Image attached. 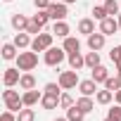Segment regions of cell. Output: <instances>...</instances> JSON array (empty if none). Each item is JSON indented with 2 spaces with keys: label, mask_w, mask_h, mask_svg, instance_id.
Returning a JSON list of instances; mask_svg holds the SVG:
<instances>
[{
  "label": "cell",
  "mask_w": 121,
  "mask_h": 121,
  "mask_svg": "<svg viewBox=\"0 0 121 121\" xmlns=\"http://www.w3.org/2000/svg\"><path fill=\"white\" fill-rule=\"evenodd\" d=\"M76 102H74V97L69 95V93H62V97H59V107L62 109H69V107H74Z\"/></svg>",
  "instance_id": "31"
},
{
  "label": "cell",
  "mask_w": 121,
  "mask_h": 121,
  "mask_svg": "<svg viewBox=\"0 0 121 121\" xmlns=\"http://www.w3.org/2000/svg\"><path fill=\"white\" fill-rule=\"evenodd\" d=\"M26 31H29V33H33V36H38V33L43 31V26H38V24L31 19V22H29V26H26Z\"/></svg>",
  "instance_id": "35"
},
{
  "label": "cell",
  "mask_w": 121,
  "mask_h": 121,
  "mask_svg": "<svg viewBox=\"0 0 121 121\" xmlns=\"http://www.w3.org/2000/svg\"><path fill=\"white\" fill-rule=\"evenodd\" d=\"M107 17H109V14H107V7H104V5H95V7H93V19H95V22H102V19H107Z\"/></svg>",
  "instance_id": "29"
},
{
  "label": "cell",
  "mask_w": 121,
  "mask_h": 121,
  "mask_svg": "<svg viewBox=\"0 0 121 121\" xmlns=\"http://www.w3.org/2000/svg\"><path fill=\"white\" fill-rule=\"evenodd\" d=\"M19 78H22V74H19V69H5V74H3V83H5V88H12V86H17L19 83Z\"/></svg>",
  "instance_id": "9"
},
{
  "label": "cell",
  "mask_w": 121,
  "mask_h": 121,
  "mask_svg": "<svg viewBox=\"0 0 121 121\" xmlns=\"http://www.w3.org/2000/svg\"><path fill=\"white\" fill-rule=\"evenodd\" d=\"M48 12H50V19L52 22H62V19H67V3H52L50 7H48Z\"/></svg>",
  "instance_id": "6"
},
{
  "label": "cell",
  "mask_w": 121,
  "mask_h": 121,
  "mask_svg": "<svg viewBox=\"0 0 121 121\" xmlns=\"http://www.w3.org/2000/svg\"><path fill=\"white\" fill-rule=\"evenodd\" d=\"M112 97H114V93H112V90H107V88L95 93V102H97V104H109V102H112Z\"/></svg>",
  "instance_id": "23"
},
{
  "label": "cell",
  "mask_w": 121,
  "mask_h": 121,
  "mask_svg": "<svg viewBox=\"0 0 121 121\" xmlns=\"http://www.w3.org/2000/svg\"><path fill=\"white\" fill-rule=\"evenodd\" d=\"M17 55H19V48L14 45V43H5L3 45V59H17Z\"/></svg>",
  "instance_id": "21"
},
{
  "label": "cell",
  "mask_w": 121,
  "mask_h": 121,
  "mask_svg": "<svg viewBox=\"0 0 121 121\" xmlns=\"http://www.w3.org/2000/svg\"><path fill=\"white\" fill-rule=\"evenodd\" d=\"M78 33H83L86 38H88L90 33H95V19H90V17L81 19V22H78Z\"/></svg>",
  "instance_id": "14"
},
{
  "label": "cell",
  "mask_w": 121,
  "mask_h": 121,
  "mask_svg": "<svg viewBox=\"0 0 121 121\" xmlns=\"http://www.w3.org/2000/svg\"><path fill=\"white\" fill-rule=\"evenodd\" d=\"M36 64H38V55H36L33 50L17 55V69H19V71H31V69H36Z\"/></svg>",
  "instance_id": "4"
},
{
  "label": "cell",
  "mask_w": 121,
  "mask_h": 121,
  "mask_svg": "<svg viewBox=\"0 0 121 121\" xmlns=\"http://www.w3.org/2000/svg\"><path fill=\"white\" fill-rule=\"evenodd\" d=\"M104 7H107V14L109 17H116L119 14V3H116V0H104Z\"/></svg>",
  "instance_id": "30"
},
{
  "label": "cell",
  "mask_w": 121,
  "mask_h": 121,
  "mask_svg": "<svg viewBox=\"0 0 121 121\" xmlns=\"http://www.w3.org/2000/svg\"><path fill=\"white\" fill-rule=\"evenodd\" d=\"M78 90H81V95H90V97H93V95L97 93V83H95L93 78H86V81L78 83Z\"/></svg>",
  "instance_id": "15"
},
{
  "label": "cell",
  "mask_w": 121,
  "mask_h": 121,
  "mask_svg": "<svg viewBox=\"0 0 121 121\" xmlns=\"http://www.w3.org/2000/svg\"><path fill=\"white\" fill-rule=\"evenodd\" d=\"M104 88H107V90H112V93L121 90V78H119V76H109V78L104 81Z\"/></svg>",
  "instance_id": "27"
},
{
  "label": "cell",
  "mask_w": 121,
  "mask_h": 121,
  "mask_svg": "<svg viewBox=\"0 0 121 121\" xmlns=\"http://www.w3.org/2000/svg\"><path fill=\"white\" fill-rule=\"evenodd\" d=\"M19 88H22V90H33V88H36V76L29 74V71H24L22 78H19Z\"/></svg>",
  "instance_id": "17"
},
{
  "label": "cell",
  "mask_w": 121,
  "mask_h": 121,
  "mask_svg": "<svg viewBox=\"0 0 121 121\" xmlns=\"http://www.w3.org/2000/svg\"><path fill=\"white\" fill-rule=\"evenodd\" d=\"M107 116H109V119H114V121H121V104H116V107H112Z\"/></svg>",
  "instance_id": "34"
},
{
  "label": "cell",
  "mask_w": 121,
  "mask_h": 121,
  "mask_svg": "<svg viewBox=\"0 0 121 121\" xmlns=\"http://www.w3.org/2000/svg\"><path fill=\"white\" fill-rule=\"evenodd\" d=\"M59 97H62V95L43 93V97H40V107H43V109H57V107H59Z\"/></svg>",
  "instance_id": "10"
},
{
  "label": "cell",
  "mask_w": 121,
  "mask_h": 121,
  "mask_svg": "<svg viewBox=\"0 0 121 121\" xmlns=\"http://www.w3.org/2000/svg\"><path fill=\"white\" fill-rule=\"evenodd\" d=\"M104 40H107V36H104L102 31H95V33L88 36V48L95 50V52H100V50L104 48Z\"/></svg>",
  "instance_id": "7"
},
{
  "label": "cell",
  "mask_w": 121,
  "mask_h": 121,
  "mask_svg": "<svg viewBox=\"0 0 121 121\" xmlns=\"http://www.w3.org/2000/svg\"><path fill=\"white\" fill-rule=\"evenodd\" d=\"M62 48H64L67 52H81V40H78L76 36H67Z\"/></svg>",
  "instance_id": "19"
},
{
  "label": "cell",
  "mask_w": 121,
  "mask_h": 121,
  "mask_svg": "<svg viewBox=\"0 0 121 121\" xmlns=\"http://www.w3.org/2000/svg\"><path fill=\"white\" fill-rule=\"evenodd\" d=\"M76 107H78L81 112H86V114H88V112H93V109H95V102H93V97H90V95H81V97L76 100Z\"/></svg>",
  "instance_id": "18"
},
{
  "label": "cell",
  "mask_w": 121,
  "mask_h": 121,
  "mask_svg": "<svg viewBox=\"0 0 121 121\" xmlns=\"http://www.w3.org/2000/svg\"><path fill=\"white\" fill-rule=\"evenodd\" d=\"M67 59H69V67H71V69H76V71L86 67V55H81V52H69V55H67Z\"/></svg>",
  "instance_id": "12"
},
{
  "label": "cell",
  "mask_w": 121,
  "mask_h": 121,
  "mask_svg": "<svg viewBox=\"0 0 121 121\" xmlns=\"http://www.w3.org/2000/svg\"><path fill=\"white\" fill-rule=\"evenodd\" d=\"M67 119H69V121H83V119H86V112H81V109L74 104V107L67 109Z\"/></svg>",
  "instance_id": "24"
},
{
  "label": "cell",
  "mask_w": 121,
  "mask_h": 121,
  "mask_svg": "<svg viewBox=\"0 0 121 121\" xmlns=\"http://www.w3.org/2000/svg\"><path fill=\"white\" fill-rule=\"evenodd\" d=\"M40 97H43V93H38L36 88H33V90H24V95H22V100H24V104H26V107L38 104V102H40Z\"/></svg>",
  "instance_id": "13"
},
{
  "label": "cell",
  "mask_w": 121,
  "mask_h": 121,
  "mask_svg": "<svg viewBox=\"0 0 121 121\" xmlns=\"http://www.w3.org/2000/svg\"><path fill=\"white\" fill-rule=\"evenodd\" d=\"M55 121H69V119H55Z\"/></svg>",
  "instance_id": "42"
},
{
  "label": "cell",
  "mask_w": 121,
  "mask_h": 121,
  "mask_svg": "<svg viewBox=\"0 0 121 121\" xmlns=\"http://www.w3.org/2000/svg\"><path fill=\"white\" fill-rule=\"evenodd\" d=\"M104 121H114V119H109V116H107V119H104Z\"/></svg>",
  "instance_id": "43"
},
{
  "label": "cell",
  "mask_w": 121,
  "mask_h": 121,
  "mask_svg": "<svg viewBox=\"0 0 121 121\" xmlns=\"http://www.w3.org/2000/svg\"><path fill=\"white\" fill-rule=\"evenodd\" d=\"M57 83L62 86V90H71V88H76L81 81H78V71L76 69H69V71H62L59 74V78H57Z\"/></svg>",
  "instance_id": "5"
},
{
  "label": "cell",
  "mask_w": 121,
  "mask_h": 121,
  "mask_svg": "<svg viewBox=\"0 0 121 121\" xmlns=\"http://www.w3.org/2000/svg\"><path fill=\"white\" fill-rule=\"evenodd\" d=\"M33 22H36L38 26H43V29H45V24L50 22V12H48V10H38V12L33 14Z\"/></svg>",
  "instance_id": "25"
},
{
  "label": "cell",
  "mask_w": 121,
  "mask_h": 121,
  "mask_svg": "<svg viewBox=\"0 0 121 121\" xmlns=\"http://www.w3.org/2000/svg\"><path fill=\"white\" fill-rule=\"evenodd\" d=\"M97 64H100V52L90 50V52L86 55V67H88V69H95Z\"/></svg>",
  "instance_id": "26"
},
{
  "label": "cell",
  "mask_w": 121,
  "mask_h": 121,
  "mask_svg": "<svg viewBox=\"0 0 121 121\" xmlns=\"http://www.w3.org/2000/svg\"><path fill=\"white\" fill-rule=\"evenodd\" d=\"M52 38H55V33L50 31H40L38 36H33V43H31V50L33 52H45L48 48H52Z\"/></svg>",
  "instance_id": "3"
},
{
  "label": "cell",
  "mask_w": 121,
  "mask_h": 121,
  "mask_svg": "<svg viewBox=\"0 0 121 121\" xmlns=\"http://www.w3.org/2000/svg\"><path fill=\"white\" fill-rule=\"evenodd\" d=\"M59 90H62L59 83H45V88H43V93H50V95H62Z\"/></svg>",
  "instance_id": "32"
},
{
  "label": "cell",
  "mask_w": 121,
  "mask_h": 121,
  "mask_svg": "<svg viewBox=\"0 0 121 121\" xmlns=\"http://www.w3.org/2000/svg\"><path fill=\"white\" fill-rule=\"evenodd\" d=\"M100 31H102L104 36H114V33L119 31V22H116V17H107V19H102V22H100Z\"/></svg>",
  "instance_id": "8"
},
{
  "label": "cell",
  "mask_w": 121,
  "mask_h": 121,
  "mask_svg": "<svg viewBox=\"0 0 121 121\" xmlns=\"http://www.w3.org/2000/svg\"><path fill=\"white\" fill-rule=\"evenodd\" d=\"M67 55H69V52H67L64 48H48L45 55H43V62H45L48 67H59V64L67 59Z\"/></svg>",
  "instance_id": "2"
},
{
  "label": "cell",
  "mask_w": 121,
  "mask_h": 121,
  "mask_svg": "<svg viewBox=\"0 0 121 121\" xmlns=\"http://www.w3.org/2000/svg\"><path fill=\"white\" fill-rule=\"evenodd\" d=\"M116 22H119V31H121V12L116 14Z\"/></svg>",
  "instance_id": "40"
},
{
  "label": "cell",
  "mask_w": 121,
  "mask_h": 121,
  "mask_svg": "<svg viewBox=\"0 0 121 121\" xmlns=\"http://www.w3.org/2000/svg\"><path fill=\"white\" fill-rule=\"evenodd\" d=\"M33 5H36V10H48L52 5V0H33Z\"/></svg>",
  "instance_id": "37"
},
{
  "label": "cell",
  "mask_w": 121,
  "mask_h": 121,
  "mask_svg": "<svg viewBox=\"0 0 121 121\" xmlns=\"http://www.w3.org/2000/svg\"><path fill=\"white\" fill-rule=\"evenodd\" d=\"M5 3H12V0H5Z\"/></svg>",
  "instance_id": "44"
},
{
  "label": "cell",
  "mask_w": 121,
  "mask_h": 121,
  "mask_svg": "<svg viewBox=\"0 0 121 121\" xmlns=\"http://www.w3.org/2000/svg\"><path fill=\"white\" fill-rule=\"evenodd\" d=\"M102 3H104V0H102Z\"/></svg>",
  "instance_id": "45"
},
{
  "label": "cell",
  "mask_w": 121,
  "mask_h": 121,
  "mask_svg": "<svg viewBox=\"0 0 121 121\" xmlns=\"http://www.w3.org/2000/svg\"><path fill=\"white\" fill-rule=\"evenodd\" d=\"M52 33H55L57 38H67V36L71 33V29H69V24L62 19V22H55V24H52Z\"/></svg>",
  "instance_id": "16"
},
{
  "label": "cell",
  "mask_w": 121,
  "mask_h": 121,
  "mask_svg": "<svg viewBox=\"0 0 121 121\" xmlns=\"http://www.w3.org/2000/svg\"><path fill=\"white\" fill-rule=\"evenodd\" d=\"M19 50H26V48H31V36H29V31H17V36H14V40H12Z\"/></svg>",
  "instance_id": "11"
},
{
  "label": "cell",
  "mask_w": 121,
  "mask_h": 121,
  "mask_svg": "<svg viewBox=\"0 0 121 121\" xmlns=\"http://www.w3.org/2000/svg\"><path fill=\"white\" fill-rule=\"evenodd\" d=\"M10 22H12V26H14L17 31H26V26H29V22H31V19H26L24 14H19V12H17V14H12V19H10Z\"/></svg>",
  "instance_id": "22"
},
{
  "label": "cell",
  "mask_w": 121,
  "mask_h": 121,
  "mask_svg": "<svg viewBox=\"0 0 121 121\" xmlns=\"http://www.w3.org/2000/svg\"><path fill=\"white\" fill-rule=\"evenodd\" d=\"M109 59L116 64V62H121V45H114L112 48V52H109Z\"/></svg>",
  "instance_id": "33"
},
{
  "label": "cell",
  "mask_w": 121,
  "mask_h": 121,
  "mask_svg": "<svg viewBox=\"0 0 121 121\" xmlns=\"http://www.w3.org/2000/svg\"><path fill=\"white\" fill-rule=\"evenodd\" d=\"M17 121H36V112L31 107H24L19 114H17Z\"/></svg>",
  "instance_id": "28"
},
{
  "label": "cell",
  "mask_w": 121,
  "mask_h": 121,
  "mask_svg": "<svg viewBox=\"0 0 121 121\" xmlns=\"http://www.w3.org/2000/svg\"><path fill=\"white\" fill-rule=\"evenodd\" d=\"M114 100H116V104H121V90H116V93H114Z\"/></svg>",
  "instance_id": "38"
},
{
  "label": "cell",
  "mask_w": 121,
  "mask_h": 121,
  "mask_svg": "<svg viewBox=\"0 0 121 121\" xmlns=\"http://www.w3.org/2000/svg\"><path fill=\"white\" fill-rule=\"evenodd\" d=\"M0 121H17V114L10 112V109H5L3 114H0Z\"/></svg>",
  "instance_id": "36"
},
{
  "label": "cell",
  "mask_w": 121,
  "mask_h": 121,
  "mask_svg": "<svg viewBox=\"0 0 121 121\" xmlns=\"http://www.w3.org/2000/svg\"><path fill=\"white\" fill-rule=\"evenodd\" d=\"M3 102H5V109H10V112H14V114H19L26 104H24V100L19 97V93L17 90H12V88H7V90H3Z\"/></svg>",
  "instance_id": "1"
},
{
  "label": "cell",
  "mask_w": 121,
  "mask_h": 121,
  "mask_svg": "<svg viewBox=\"0 0 121 121\" xmlns=\"http://www.w3.org/2000/svg\"><path fill=\"white\" fill-rule=\"evenodd\" d=\"M95 83H104L107 78H109V71H107V67H102V64H97L95 69H93V76H90Z\"/></svg>",
  "instance_id": "20"
},
{
  "label": "cell",
  "mask_w": 121,
  "mask_h": 121,
  "mask_svg": "<svg viewBox=\"0 0 121 121\" xmlns=\"http://www.w3.org/2000/svg\"><path fill=\"white\" fill-rule=\"evenodd\" d=\"M116 76L121 78V62H116Z\"/></svg>",
  "instance_id": "39"
},
{
  "label": "cell",
  "mask_w": 121,
  "mask_h": 121,
  "mask_svg": "<svg viewBox=\"0 0 121 121\" xmlns=\"http://www.w3.org/2000/svg\"><path fill=\"white\" fill-rule=\"evenodd\" d=\"M62 3H67V5H74V3H76V0H62Z\"/></svg>",
  "instance_id": "41"
}]
</instances>
